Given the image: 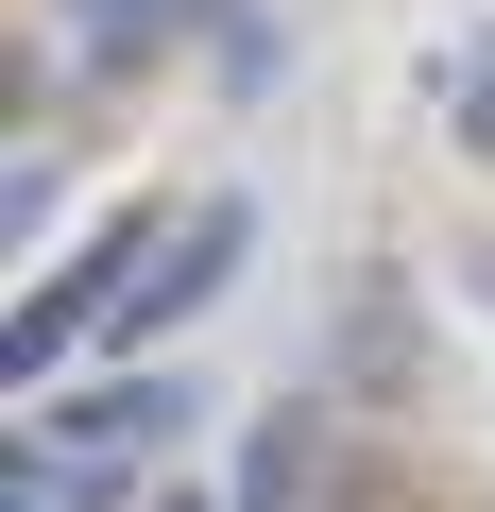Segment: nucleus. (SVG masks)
Instances as JSON below:
<instances>
[{
    "mask_svg": "<svg viewBox=\"0 0 495 512\" xmlns=\"http://www.w3.org/2000/svg\"><path fill=\"white\" fill-rule=\"evenodd\" d=\"M325 376H342V393H376V410H393V393H427V308H410V274H359V291H342Z\"/></svg>",
    "mask_w": 495,
    "mask_h": 512,
    "instance_id": "20e7f679",
    "label": "nucleus"
},
{
    "mask_svg": "<svg viewBox=\"0 0 495 512\" xmlns=\"http://www.w3.org/2000/svg\"><path fill=\"white\" fill-rule=\"evenodd\" d=\"M325 495V410L308 393H274L257 427H239V478H222V512H308Z\"/></svg>",
    "mask_w": 495,
    "mask_h": 512,
    "instance_id": "39448f33",
    "label": "nucleus"
},
{
    "mask_svg": "<svg viewBox=\"0 0 495 512\" xmlns=\"http://www.w3.org/2000/svg\"><path fill=\"white\" fill-rule=\"evenodd\" d=\"M188 427H205V376H188V359H120V376L52 393L18 444H35V461H86V478H120V461H171Z\"/></svg>",
    "mask_w": 495,
    "mask_h": 512,
    "instance_id": "f03ea898",
    "label": "nucleus"
},
{
    "mask_svg": "<svg viewBox=\"0 0 495 512\" xmlns=\"http://www.w3.org/2000/svg\"><path fill=\"white\" fill-rule=\"evenodd\" d=\"M188 35V0H69V69H154Z\"/></svg>",
    "mask_w": 495,
    "mask_h": 512,
    "instance_id": "423d86ee",
    "label": "nucleus"
},
{
    "mask_svg": "<svg viewBox=\"0 0 495 512\" xmlns=\"http://www.w3.org/2000/svg\"><path fill=\"white\" fill-rule=\"evenodd\" d=\"M154 239H171V222H86V239H69V274L18 291V325H0L18 410H52V376H69L86 342H120V308H137V274H154Z\"/></svg>",
    "mask_w": 495,
    "mask_h": 512,
    "instance_id": "f257e3e1",
    "label": "nucleus"
},
{
    "mask_svg": "<svg viewBox=\"0 0 495 512\" xmlns=\"http://www.w3.org/2000/svg\"><path fill=\"white\" fill-rule=\"evenodd\" d=\"M239 256H257V205H239V188H205V205L154 239V274H137V308H120V342H103V359H171V325H188V308H222V274H239Z\"/></svg>",
    "mask_w": 495,
    "mask_h": 512,
    "instance_id": "7ed1b4c3",
    "label": "nucleus"
},
{
    "mask_svg": "<svg viewBox=\"0 0 495 512\" xmlns=\"http://www.w3.org/2000/svg\"><path fill=\"white\" fill-rule=\"evenodd\" d=\"M427 86H444V137H461V154H495V18H478V35H444V69H427Z\"/></svg>",
    "mask_w": 495,
    "mask_h": 512,
    "instance_id": "0eeeda50",
    "label": "nucleus"
},
{
    "mask_svg": "<svg viewBox=\"0 0 495 512\" xmlns=\"http://www.w3.org/2000/svg\"><path fill=\"white\" fill-rule=\"evenodd\" d=\"M154 512H222V495H154Z\"/></svg>",
    "mask_w": 495,
    "mask_h": 512,
    "instance_id": "1a4fd4ad",
    "label": "nucleus"
},
{
    "mask_svg": "<svg viewBox=\"0 0 495 512\" xmlns=\"http://www.w3.org/2000/svg\"><path fill=\"white\" fill-rule=\"evenodd\" d=\"M0 512H103V478H86V461H35V444H18V478H0Z\"/></svg>",
    "mask_w": 495,
    "mask_h": 512,
    "instance_id": "6e6552de",
    "label": "nucleus"
}]
</instances>
